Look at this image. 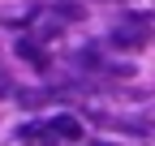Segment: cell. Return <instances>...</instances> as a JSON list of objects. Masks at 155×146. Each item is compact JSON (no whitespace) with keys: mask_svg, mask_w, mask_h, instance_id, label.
Segmentation results:
<instances>
[{"mask_svg":"<svg viewBox=\"0 0 155 146\" xmlns=\"http://www.w3.org/2000/svg\"><path fill=\"white\" fill-rule=\"evenodd\" d=\"M48 125L56 129V138H61V142H82V133H86L82 120H73V116H52Z\"/></svg>","mask_w":155,"mask_h":146,"instance_id":"3","label":"cell"},{"mask_svg":"<svg viewBox=\"0 0 155 146\" xmlns=\"http://www.w3.org/2000/svg\"><path fill=\"white\" fill-rule=\"evenodd\" d=\"M151 34H155V26H151V22H142V17H129V22L112 26V43L121 47V52H138V47H147V43H151Z\"/></svg>","mask_w":155,"mask_h":146,"instance_id":"1","label":"cell"},{"mask_svg":"<svg viewBox=\"0 0 155 146\" xmlns=\"http://www.w3.org/2000/svg\"><path fill=\"white\" fill-rule=\"evenodd\" d=\"M17 138H22V146H56V142H61L48 120H43V125H22V129H17Z\"/></svg>","mask_w":155,"mask_h":146,"instance_id":"2","label":"cell"},{"mask_svg":"<svg viewBox=\"0 0 155 146\" xmlns=\"http://www.w3.org/2000/svg\"><path fill=\"white\" fill-rule=\"evenodd\" d=\"M17 52H22V56L30 60V69H39V73H48V65H52V60H48V52L39 47V43L30 39V34H26V39H17Z\"/></svg>","mask_w":155,"mask_h":146,"instance_id":"4","label":"cell"}]
</instances>
